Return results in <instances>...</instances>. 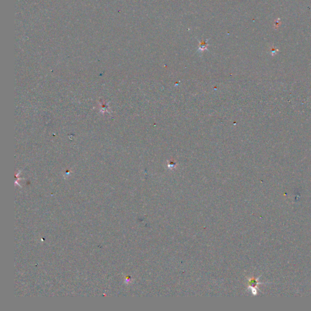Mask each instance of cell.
Segmentation results:
<instances>
[{"instance_id": "1", "label": "cell", "mask_w": 311, "mask_h": 311, "mask_svg": "<svg viewBox=\"0 0 311 311\" xmlns=\"http://www.w3.org/2000/svg\"><path fill=\"white\" fill-rule=\"evenodd\" d=\"M209 40H210V38H209L206 40H197V41L199 42V49H197V52H203L205 50H207V47L209 45V44H208V41Z\"/></svg>"}]
</instances>
